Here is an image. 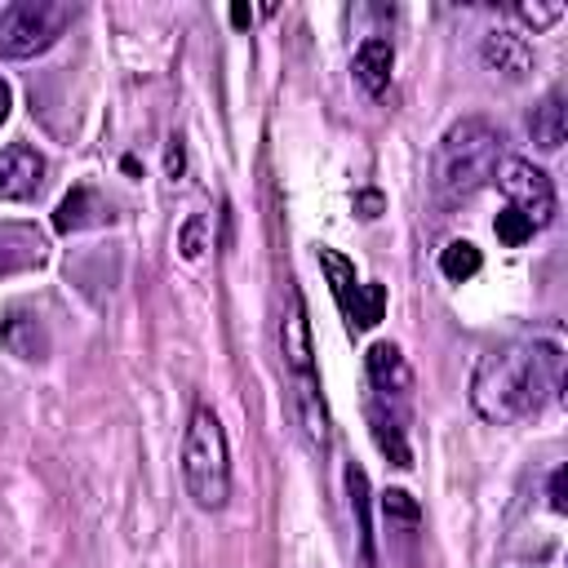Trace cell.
I'll return each mask as SVG.
<instances>
[{"label":"cell","instance_id":"cell-5","mask_svg":"<svg viewBox=\"0 0 568 568\" xmlns=\"http://www.w3.org/2000/svg\"><path fill=\"white\" fill-rule=\"evenodd\" d=\"M75 18V4L62 0H18L0 13V58H36L44 53Z\"/></svg>","mask_w":568,"mask_h":568},{"label":"cell","instance_id":"cell-10","mask_svg":"<svg viewBox=\"0 0 568 568\" xmlns=\"http://www.w3.org/2000/svg\"><path fill=\"white\" fill-rule=\"evenodd\" d=\"M44 257V235L27 222H0V275L40 266Z\"/></svg>","mask_w":568,"mask_h":568},{"label":"cell","instance_id":"cell-2","mask_svg":"<svg viewBox=\"0 0 568 568\" xmlns=\"http://www.w3.org/2000/svg\"><path fill=\"white\" fill-rule=\"evenodd\" d=\"M497 164H501V133L488 120L466 115V120H457L439 138V151H435V195L444 204H462V200H470L475 191H484L493 182Z\"/></svg>","mask_w":568,"mask_h":568},{"label":"cell","instance_id":"cell-8","mask_svg":"<svg viewBox=\"0 0 568 568\" xmlns=\"http://www.w3.org/2000/svg\"><path fill=\"white\" fill-rule=\"evenodd\" d=\"M368 382H373V408H386L395 417H408V390H413V373L399 355V346L377 342L368 346Z\"/></svg>","mask_w":568,"mask_h":568},{"label":"cell","instance_id":"cell-19","mask_svg":"<svg viewBox=\"0 0 568 568\" xmlns=\"http://www.w3.org/2000/svg\"><path fill=\"white\" fill-rule=\"evenodd\" d=\"M382 506H386V515H395V519H408V524H417V506L408 501V493H386V497H382Z\"/></svg>","mask_w":568,"mask_h":568},{"label":"cell","instance_id":"cell-16","mask_svg":"<svg viewBox=\"0 0 568 568\" xmlns=\"http://www.w3.org/2000/svg\"><path fill=\"white\" fill-rule=\"evenodd\" d=\"M346 488H351V510H355V528H359V550L364 559H373V532H368V479L359 466L346 470Z\"/></svg>","mask_w":568,"mask_h":568},{"label":"cell","instance_id":"cell-12","mask_svg":"<svg viewBox=\"0 0 568 568\" xmlns=\"http://www.w3.org/2000/svg\"><path fill=\"white\" fill-rule=\"evenodd\" d=\"M390 62H395V49H390V40H382V36H368V40L355 49V62H351V71H355V84H359L364 93H382V89H386V80H390Z\"/></svg>","mask_w":568,"mask_h":568},{"label":"cell","instance_id":"cell-4","mask_svg":"<svg viewBox=\"0 0 568 568\" xmlns=\"http://www.w3.org/2000/svg\"><path fill=\"white\" fill-rule=\"evenodd\" d=\"M280 342H284V364L293 373V404L302 417V430L311 439V448H328V413L320 399V377H315V351H311V324H306V302L297 288H288V311L280 324Z\"/></svg>","mask_w":568,"mask_h":568},{"label":"cell","instance_id":"cell-18","mask_svg":"<svg viewBox=\"0 0 568 568\" xmlns=\"http://www.w3.org/2000/svg\"><path fill=\"white\" fill-rule=\"evenodd\" d=\"M515 13H519L532 31H541V27H550V22L564 18V4H515Z\"/></svg>","mask_w":568,"mask_h":568},{"label":"cell","instance_id":"cell-6","mask_svg":"<svg viewBox=\"0 0 568 568\" xmlns=\"http://www.w3.org/2000/svg\"><path fill=\"white\" fill-rule=\"evenodd\" d=\"M320 266H324V275H328V284H333V297H337L342 315L351 320V328H373V324L382 320V311H386L382 284H359V280H355V266H351L342 253L324 248V244H320Z\"/></svg>","mask_w":568,"mask_h":568},{"label":"cell","instance_id":"cell-9","mask_svg":"<svg viewBox=\"0 0 568 568\" xmlns=\"http://www.w3.org/2000/svg\"><path fill=\"white\" fill-rule=\"evenodd\" d=\"M44 182V155L27 142L0 151V200H31Z\"/></svg>","mask_w":568,"mask_h":568},{"label":"cell","instance_id":"cell-3","mask_svg":"<svg viewBox=\"0 0 568 568\" xmlns=\"http://www.w3.org/2000/svg\"><path fill=\"white\" fill-rule=\"evenodd\" d=\"M182 484L200 510H222L231 497V448L213 408H195L182 435Z\"/></svg>","mask_w":568,"mask_h":568},{"label":"cell","instance_id":"cell-14","mask_svg":"<svg viewBox=\"0 0 568 568\" xmlns=\"http://www.w3.org/2000/svg\"><path fill=\"white\" fill-rule=\"evenodd\" d=\"M102 213H106V204L89 191V186H75L62 204H58V231H80V226H93V222H102Z\"/></svg>","mask_w":568,"mask_h":568},{"label":"cell","instance_id":"cell-24","mask_svg":"<svg viewBox=\"0 0 568 568\" xmlns=\"http://www.w3.org/2000/svg\"><path fill=\"white\" fill-rule=\"evenodd\" d=\"M231 18H235V22H240V27H244V22H248V18H253V9H244V4H235V9H231Z\"/></svg>","mask_w":568,"mask_h":568},{"label":"cell","instance_id":"cell-13","mask_svg":"<svg viewBox=\"0 0 568 568\" xmlns=\"http://www.w3.org/2000/svg\"><path fill=\"white\" fill-rule=\"evenodd\" d=\"M528 129H532V142H537L541 151H559V142H564V133H568V111H564V93H559V89H550V93L532 106Z\"/></svg>","mask_w":568,"mask_h":568},{"label":"cell","instance_id":"cell-22","mask_svg":"<svg viewBox=\"0 0 568 568\" xmlns=\"http://www.w3.org/2000/svg\"><path fill=\"white\" fill-rule=\"evenodd\" d=\"M169 173H173V178L182 173V142H178V138H169Z\"/></svg>","mask_w":568,"mask_h":568},{"label":"cell","instance_id":"cell-7","mask_svg":"<svg viewBox=\"0 0 568 568\" xmlns=\"http://www.w3.org/2000/svg\"><path fill=\"white\" fill-rule=\"evenodd\" d=\"M493 178L506 191L510 209L532 222V231H541L555 217V186H550V178L537 164H528V160H501Z\"/></svg>","mask_w":568,"mask_h":568},{"label":"cell","instance_id":"cell-17","mask_svg":"<svg viewBox=\"0 0 568 568\" xmlns=\"http://www.w3.org/2000/svg\"><path fill=\"white\" fill-rule=\"evenodd\" d=\"M528 235H532V222H528V217H524V213H515V209H510V204H506V209H501V213H497V240H501V244H510V248H515V244H524V240H528Z\"/></svg>","mask_w":568,"mask_h":568},{"label":"cell","instance_id":"cell-21","mask_svg":"<svg viewBox=\"0 0 568 568\" xmlns=\"http://www.w3.org/2000/svg\"><path fill=\"white\" fill-rule=\"evenodd\" d=\"M550 506H555V510H564V470H555V475H550Z\"/></svg>","mask_w":568,"mask_h":568},{"label":"cell","instance_id":"cell-23","mask_svg":"<svg viewBox=\"0 0 568 568\" xmlns=\"http://www.w3.org/2000/svg\"><path fill=\"white\" fill-rule=\"evenodd\" d=\"M9 102H13V98H9V84L0 80V124H4V115H9Z\"/></svg>","mask_w":568,"mask_h":568},{"label":"cell","instance_id":"cell-11","mask_svg":"<svg viewBox=\"0 0 568 568\" xmlns=\"http://www.w3.org/2000/svg\"><path fill=\"white\" fill-rule=\"evenodd\" d=\"M479 53H484V62H488L493 71H501L506 80H524V75L532 71V44H528L524 36H515V31H488Z\"/></svg>","mask_w":568,"mask_h":568},{"label":"cell","instance_id":"cell-15","mask_svg":"<svg viewBox=\"0 0 568 568\" xmlns=\"http://www.w3.org/2000/svg\"><path fill=\"white\" fill-rule=\"evenodd\" d=\"M479 266H484V257H479V248H475L470 240H453V244H444V253H439V271H444L453 284L470 280Z\"/></svg>","mask_w":568,"mask_h":568},{"label":"cell","instance_id":"cell-1","mask_svg":"<svg viewBox=\"0 0 568 568\" xmlns=\"http://www.w3.org/2000/svg\"><path fill=\"white\" fill-rule=\"evenodd\" d=\"M564 390V346L550 337H524L488 351L470 377V404L484 422H524L555 404Z\"/></svg>","mask_w":568,"mask_h":568},{"label":"cell","instance_id":"cell-20","mask_svg":"<svg viewBox=\"0 0 568 568\" xmlns=\"http://www.w3.org/2000/svg\"><path fill=\"white\" fill-rule=\"evenodd\" d=\"M200 231H204V217H191L186 231H182V257H200Z\"/></svg>","mask_w":568,"mask_h":568}]
</instances>
